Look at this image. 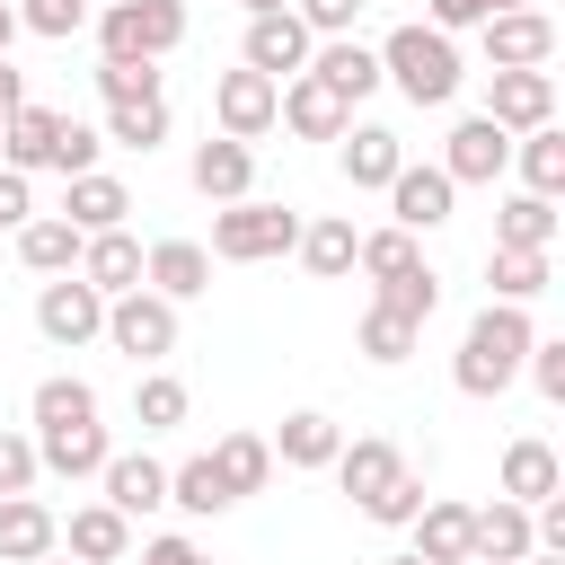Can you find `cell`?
Listing matches in <instances>:
<instances>
[{
	"label": "cell",
	"instance_id": "obj_52",
	"mask_svg": "<svg viewBox=\"0 0 565 565\" xmlns=\"http://www.w3.org/2000/svg\"><path fill=\"white\" fill-rule=\"evenodd\" d=\"M18 106H26V79H18V71H9V62H0V124H9V115H18Z\"/></svg>",
	"mask_w": 565,
	"mask_h": 565
},
{
	"label": "cell",
	"instance_id": "obj_56",
	"mask_svg": "<svg viewBox=\"0 0 565 565\" xmlns=\"http://www.w3.org/2000/svg\"><path fill=\"white\" fill-rule=\"evenodd\" d=\"M380 565H424V556H415V547H406V556H380Z\"/></svg>",
	"mask_w": 565,
	"mask_h": 565
},
{
	"label": "cell",
	"instance_id": "obj_37",
	"mask_svg": "<svg viewBox=\"0 0 565 565\" xmlns=\"http://www.w3.org/2000/svg\"><path fill=\"white\" fill-rule=\"evenodd\" d=\"M371 309H388V318H406V327H424V318L441 309V282H433V265H406V274H388Z\"/></svg>",
	"mask_w": 565,
	"mask_h": 565
},
{
	"label": "cell",
	"instance_id": "obj_15",
	"mask_svg": "<svg viewBox=\"0 0 565 565\" xmlns=\"http://www.w3.org/2000/svg\"><path fill=\"white\" fill-rule=\"evenodd\" d=\"M274 124H291L300 141H335V132L353 124V106H344L327 79H309V71H300V79H282V106H274Z\"/></svg>",
	"mask_w": 565,
	"mask_h": 565
},
{
	"label": "cell",
	"instance_id": "obj_19",
	"mask_svg": "<svg viewBox=\"0 0 565 565\" xmlns=\"http://www.w3.org/2000/svg\"><path fill=\"white\" fill-rule=\"evenodd\" d=\"M141 291L194 300V291H212V256H203L194 238H159V247H141Z\"/></svg>",
	"mask_w": 565,
	"mask_h": 565
},
{
	"label": "cell",
	"instance_id": "obj_32",
	"mask_svg": "<svg viewBox=\"0 0 565 565\" xmlns=\"http://www.w3.org/2000/svg\"><path fill=\"white\" fill-rule=\"evenodd\" d=\"M212 468H221V486H230V494H265L274 450H265V433H221V441H212Z\"/></svg>",
	"mask_w": 565,
	"mask_h": 565
},
{
	"label": "cell",
	"instance_id": "obj_49",
	"mask_svg": "<svg viewBox=\"0 0 565 565\" xmlns=\"http://www.w3.org/2000/svg\"><path fill=\"white\" fill-rule=\"evenodd\" d=\"M26 221H35V185L18 168H0V230H26Z\"/></svg>",
	"mask_w": 565,
	"mask_h": 565
},
{
	"label": "cell",
	"instance_id": "obj_42",
	"mask_svg": "<svg viewBox=\"0 0 565 565\" xmlns=\"http://www.w3.org/2000/svg\"><path fill=\"white\" fill-rule=\"evenodd\" d=\"M353 335H362V353H371V362H406V353L424 344V327H406V318H388V309H362V327H353Z\"/></svg>",
	"mask_w": 565,
	"mask_h": 565
},
{
	"label": "cell",
	"instance_id": "obj_11",
	"mask_svg": "<svg viewBox=\"0 0 565 565\" xmlns=\"http://www.w3.org/2000/svg\"><path fill=\"white\" fill-rule=\"evenodd\" d=\"M486 124H503V132H539V124H556V71H494V88H486Z\"/></svg>",
	"mask_w": 565,
	"mask_h": 565
},
{
	"label": "cell",
	"instance_id": "obj_8",
	"mask_svg": "<svg viewBox=\"0 0 565 565\" xmlns=\"http://www.w3.org/2000/svg\"><path fill=\"white\" fill-rule=\"evenodd\" d=\"M274 106H282V88L265 79V71H221V88H212V115H221V141H256V132H274Z\"/></svg>",
	"mask_w": 565,
	"mask_h": 565
},
{
	"label": "cell",
	"instance_id": "obj_36",
	"mask_svg": "<svg viewBox=\"0 0 565 565\" xmlns=\"http://www.w3.org/2000/svg\"><path fill=\"white\" fill-rule=\"evenodd\" d=\"M547 238H556V203L547 194H512L494 212V247H547Z\"/></svg>",
	"mask_w": 565,
	"mask_h": 565
},
{
	"label": "cell",
	"instance_id": "obj_1",
	"mask_svg": "<svg viewBox=\"0 0 565 565\" xmlns=\"http://www.w3.org/2000/svg\"><path fill=\"white\" fill-rule=\"evenodd\" d=\"M539 344V327L512 309V300H486L477 318H468V335H459V362H450V380H459V397H503L512 380H521V353Z\"/></svg>",
	"mask_w": 565,
	"mask_h": 565
},
{
	"label": "cell",
	"instance_id": "obj_6",
	"mask_svg": "<svg viewBox=\"0 0 565 565\" xmlns=\"http://www.w3.org/2000/svg\"><path fill=\"white\" fill-rule=\"evenodd\" d=\"M35 327H44V344H62V353H79L88 335H106V300L79 282V274H53L44 291H35Z\"/></svg>",
	"mask_w": 565,
	"mask_h": 565
},
{
	"label": "cell",
	"instance_id": "obj_24",
	"mask_svg": "<svg viewBox=\"0 0 565 565\" xmlns=\"http://www.w3.org/2000/svg\"><path fill=\"white\" fill-rule=\"evenodd\" d=\"M309 79H327L344 106H362V97L380 88V53H371V44H353V35H327V44L309 53Z\"/></svg>",
	"mask_w": 565,
	"mask_h": 565
},
{
	"label": "cell",
	"instance_id": "obj_25",
	"mask_svg": "<svg viewBox=\"0 0 565 565\" xmlns=\"http://www.w3.org/2000/svg\"><path fill=\"white\" fill-rule=\"evenodd\" d=\"M282 468H335V450H344V433H335V415H318V406H300V415H282V433L265 441Z\"/></svg>",
	"mask_w": 565,
	"mask_h": 565
},
{
	"label": "cell",
	"instance_id": "obj_3",
	"mask_svg": "<svg viewBox=\"0 0 565 565\" xmlns=\"http://www.w3.org/2000/svg\"><path fill=\"white\" fill-rule=\"evenodd\" d=\"M300 247V212L291 203H221L212 212V247L203 256H230V265H265V256H291Z\"/></svg>",
	"mask_w": 565,
	"mask_h": 565
},
{
	"label": "cell",
	"instance_id": "obj_4",
	"mask_svg": "<svg viewBox=\"0 0 565 565\" xmlns=\"http://www.w3.org/2000/svg\"><path fill=\"white\" fill-rule=\"evenodd\" d=\"M185 44V0H115L97 18V53L106 62H168Z\"/></svg>",
	"mask_w": 565,
	"mask_h": 565
},
{
	"label": "cell",
	"instance_id": "obj_41",
	"mask_svg": "<svg viewBox=\"0 0 565 565\" xmlns=\"http://www.w3.org/2000/svg\"><path fill=\"white\" fill-rule=\"evenodd\" d=\"M353 265H362L371 282H388V274H406V265H424V256H415L406 230H371V238H353Z\"/></svg>",
	"mask_w": 565,
	"mask_h": 565
},
{
	"label": "cell",
	"instance_id": "obj_47",
	"mask_svg": "<svg viewBox=\"0 0 565 565\" xmlns=\"http://www.w3.org/2000/svg\"><path fill=\"white\" fill-rule=\"evenodd\" d=\"M35 477H44L35 468V441L26 433H0V494H35Z\"/></svg>",
	"mask_w": 565,
	"mask_h": 565
},
{
	"label": "cell",
	"instance_id": "obj_7",
	"mask_svg": "<svg viewBox=\"0 0 565 565\" xmlns=\"http://www.w3.org/2000/svg\"><path fill=\"white\" fill-rule=\"evenodd\" d=\"M556 53V18L547 9H494L486 18V62L494 71H547Z\"/></svg>",
	"mask_w": 565,
	"mask_h": 565
},
{
	"label": "cell",
	"instance_id": "obj_5",
	"mask_svg": "<svg viewBox=\"0 0 565 565\" xmlns=\"http://www.w3.org/2000/svg\"><path fill=\"white\" fill-rule=\"evenodd\" d=\"M106 344L132 353V362H168V353H177V300H159V291H115V300H106Z\"/></svg>",
	"mask_w": 565,
	"mask_h": 565
},
{
	"label": "cell",
	"instance_id": "obj_9",
	"mask_svg": "<svg viewBox=\"0 0 565 565\" xmlns=\"http://www.w3.org/2000/svg\"><path fill=\"white\" fill-rule=\"evenodd\" d=\"M62 132H71L62 106H18V115L0 124V168H18V177L53 168V177H62Z\"/></svg>",
	"mask_w": 565,
	"mask_h": 565
},
{
	"label": "cell",
	"instance_id": "obj_26",
	"mask_svg": "<svg viewBox=\"0 0 565 565\" xmlns=\"http://www.w3.org/2000/svg\"><path fill=\"white\" fill-rule=\"evenodd\" d=\"M106 459H115L106 424H62V433H35V468H53V477H97Z\"/></svg>",
	"mask_w": 565,
	"mask_h": 565
},
{
	"label": "cell",
	"instance_id": "obj_40",
	"mask_svg": "<svg viewBox=\"0 0 565 565\" xmlns=\"http://www.w3.org/2000/svg\"><path fill=\"white\" fill-rule=\"evenodd\" d=\"M132 424H141V433H177V424H185V380L150 371V380L132 388Z\"/></svg>",
	"mask_w": 565,
	"mask_h": 565
},
{
	"label": "cell",
	"instance_id": "obj_16",
	"mask_svg": "<svg viewBox=\"0 0 565 565\" xmlns=\"http://www.w3.org/2000/svg\"><path fill=\"white\" fill-rule=\"evenodd\" d=\"M335 141H344V150H335V168H344V185H380V194H388V177L406 168V141H397L388 124H344Z\"/></svg>",
	"mask_w": 565,
	"mask_h": 565
},
{
	"label": "cell",
	"instance_id": "obj_28",
	"mask_svg": "<svg viewBox=\"0 0 565 565\" xmlns=\"http://www.w3.org/2000/svg\"><path fill=\"white\" fill-rule=\"evenodd\" d=\"M62 539H71V565H115V556L132 547V521H124L115 503H79Z\"/></svg>",
	"mask_w": 565,
	"mask_h": 565
},
{
	"label": "cell",
	"instance_id": "obj_17",
	"mask_svg": "<svg viewBox=\"0 0 565 565\" xmlns=\"http://www.w3.org/2000/svg\"><path fill=\"white\" fill-rule=\"evenodd\" d=\"M185 177H194L203 203H247V185H256V150H247V141H194Z\"/></svg>",
	"mask_w": 565,
	"mask_h": 565
},
{
	"label": "cell",
	"instance_id": "obj_21",
	"mask_svg": "<svg viewBox=\"0 0 565 565\" xmlns=\"http://www.w3.org/2000/svg\"><path fill=\"white\" fill-rule=\"evenodd\" d=\"M71 194H62V221L79 230V238H97V230H124V212H132V194H124V177H106V168H88V177H62Z\"/></svg>",
	"mask_w": 565,
	"mask_h": 565
},
{
	"label": "cell",
	"instance_id": "obj_46",
	"mask_svg": "<svg viewBox=\"0 0 565 565\" xmlns=\"http://www.w3.org/2000/svg\"><path fill=\"white\" fill-rule=\"evenodd\" d=\"M521 371L539 380V397H556V406H565V335H539V344L521 353Z\"/></svg>",
	"mask_w": 565,
	"mask_h": 565
},
{
	"label": "cell",
	"instance_id": "obj_33",
	"mask_svg": "<svg viewBox=\"0 0 565 565\" xmlns=\"http://www.w3.org/2000/svg\"><path fill=\"white\" fill-rule=\"evenodd\" d=\"M486 282H494V300H539L547 291V247H494L486 256Z\"/></svg>",
	"mask_w": 565,
	"mask_h": 565
},
{
	"label": "cell",
	"instance_id": "obj_2",
	"mask_svg": "<svg viewBox=\"0 0 565 565\" xmlns=\"http://www.w3.org/2000/svg\"><path fill=\"white\" fill-rule=\"evenodd\" d=\"M380 79H397L406 106H450L468 71H459V44H450L441 26H388V44H380Z\"/></svg>",
	"mask_w": 565,
	"mask_h": 565
},
{
	"label": "cell",
	"instance_id": "obj_27",
	"mask_svg": "<svg viewBox=\"0 0 565 565\" xmlns=\"http://www.w3.org/2000/svg\"><path fill=\"white\" fill-rule=\"evenodd\" d=\"M18 265L44 274V282H53V274H79V230H71L62 212H35V221L18 230Z\"/></svg>",
	"mask_w": 565,
	"mask_h": 565
},
{
	"label": "cell",
	"instance_id": "obj_53",
	"mask_svg": "<svg viewBox=\"0 0 565 565\" xmlns=\"http://www.w3.org/2000/svg\"><path fill=\"white\" fill-rule=\"evenodd\" d=\"M9 44H18V9L0 0V62H9Z\"/></svg>",
	"mask_w": 565,
	"mask_h": 565
},
{
	"label": "cell",
	"instance_id": "obj_14",
	"mask_svg": "<svg viewBox=\"0 0 565 565\" xmlns=\"http://www.w3.org/2000/svg\"><path fill=\"white\" fill-rule=\"evenodd\" d=\"M468 547H477L468 565H521V556L539 547V539H530V503H503V494L477 503V512H468Z\"/></svg>",
	"mask_w": 565,
	"mask_h": 565
},
{
	"label": "cell",
	"instance_id": "obj_57",
	"mask_svg": "<svg viewBox=\"0 0 565 565\" xmlns=\"http://www.w3.org/2000/svg\"><path fill=\"white\" fill-rule=\"evenodd\" d=\"M494 9H539V0H494Z\"/></svg>",
	"mask_w": 565,
	"mask_h": 565
},
{
	"label": "cell",
	"instance_id": "obj_51",
	"mask_svg": "<svg viewBox=\"0 0 565 565\" xmlns=\"http://www.w3.org/2000/svg\"><path fill=\"white\" fill-rule=\"evenodd\" d=\"M141 565H212V556H203L194 539H150V547H141Z\"/></svg>",
	"mask_w": 565,
	"mask_h": 565
},
{
	"label": "cell",
	"instance_id": "obj_58",
	"mask_svg": "<svg viewBox=\"0 0 565 565\" xmlns=\"http://www.w3.org/2000/svg\"><path fill=\"white\" fill-rule=\"evenodd\" d=\"M35 565H62V556H35Z\"/></svg>",
	"mask_w": 565,
	"mask_h": 565
},
{
	"label": "cell",
	"instance_id": "obj_39",
	"mask_svg": "<svg viewBox=\"0 0 565 565\" xmlns=\"http://www.w3.org/2000/svg\"><path fill=\"white\" fill-rule=\"evenodd\" d=\"M62 424H97V388L88 380H44L35 388V433H62Z\"/></svg>",
	"mask_w": 565,
	"mask_h": 565
},
{
	"label": "cell",
	"instance_id": "obj_13",
	"mask_svg": "<svg viewBox=\"0 0 565 565\" xmlns=\"http://www.w3.org/2000/svg\"><path fill=\"white\" fill-rule=\"evenodd\" d=\"M450 194H459V185H450L441 168H415V159H406V168L388 177V212H397L388 230H406V238H415V230H441V221H450Z\"/></svg>",
	"mask_w": 565,
	"mask_h": 565
},
{
	"label": "cell",
	"instance_id": "obj_43",
	"mask_svg": "<svg viewBox=\"0 0 565 565\" xmlns=\"http://www.w3.org/2000/svg\"><path fill=\"white\" fill-rule=\"evenodd\" d=\"M18 26H26V35H44V44H71V35L88 26V0H26V9H18Z\"/></svg>",
	"mask_w": 565,
	"mask_h": 565
},
{
	"label": "cell",
	"instance_id": "obj_23",
	"mask_svg": "<svg viewBox=\"0 0 565 565\" xmlns=\"http://www.w3.org/2000/svg\"><path fill=\"white\" fill-rule=\"evenodd\" d=\"M53 547H62V521L35 494H0V565H35Z\"/></svg>",
	"mask_w": 565,
	"mask_h": 565
},
{
	"label": "cell",
	"instance_id": "obj_35",
	"mask_svg": "<svg viewBox=\"0 0 565 565\" xmlns=\"http://www.w3.org/2000/svg\"><path fill=\"white\" fill-rule=\"evenodd\" d=\"M97 141H124V150H159L168 141V97H132V106H106V132Z\"/></svg>",
	"mask_w": 565,
	"mask_h": 565
},
{
	"label": "cell",
	"instance_id": "obj_22",
	"mask_svg": "<svg viewBox=\"0 0 565 565\" xmlns=\"http://www.w3.org/2000/svg\"><path fill=\"white\" fill-rule=\"evenodd\" d=\"M397 477H406V459H397V441H380V433H362V441L335 450V486H344L353 503H380Z\"/></svg>",
	"mask_w": 565,
	"mask_h": 565
},
{
	"label": "cell",
	"instance_id": "obj_29",
	"mask_svg": "<svg viewBox=\"0 0 565 565\" xmlns=\"http://www.w3.org/2000/svg\"><path fill=\"white\" fill-rule=\"evenodd\" d=\"M406 530H415V556H424V565H468V556H477V547H468V503H441V494H433Z\"/></svg>",
	"mask_w": 565,
	"mask_h": 565
},
{
	"label": "cell",
	"instance_id": "obj_31",
	"mask_svg": "<svg viewBox=\"0 0 565 565\" xmlns=\"http://www.w3.org/2000/svg\"><path fill=\"white\" fill-rule=\"evenodd\" d=\"M512 159H521V194H565V132L556 124H539V132H521L512 141Z\"/></svg>",
	"mask_w": 565,
	"mask_h": 565
},
{
	"label": "cell",
	"instance_id": "obj_54",
	"mask_svg": "<svg viewBox=\"0 0 565 565\" xmlns=\"http://www.w3.org/2000/svg\"><path fill=\"white\" fill-rule=\"evenodd\" d=\"M238 9H247V18H274V9H291V0H238Z\"/></svg>",
	"mask_w": 565,
	"mask_h": 565
},
{
	"label": "cell",
	"instance_id": "obj_45",
	"mask_svg": "<svg viewBox=\"0 0 565 565\" xmlns=\"http://www.w3.org/2000/svg\"><path fill=\"white\" fill-rule=\"evenodd\" d=\"M424 503H433V494H424V477L406 468V477H397V486H388L380 503H362V521H380V530H406V521H415Z\"/></svg>",
	"mask_w": 565,
	"mask_h": 565
},
{
	"label": "cell",
	"instance_id": "obj_38",
	"mask_svg": "<svg viewBox=\"0 0 565 565\" xmlns=\"http://www.w3.org/2000/svg\"><path fill=\"white\" fill-rule=\"evenodd\" d=\"M300 265L309 274H353V221H300Z\"/></svg>",
	"mask_w": 565,
	"mask_h": 565
},
{
	"label": "cell",
	"instance_id": "obj_10",
	"mask_svg": "<svg viewBox=\"0 0 565 565\" xmlns=\"http://www.w3.org/2000/svg\"><path fill=\"white\" fill-rule=\"evenodd\" d=\"M309 53H318V35H309L291 9H274V18H247V71H265L274 88H282V79H300V71H309Z\"/></svg>",
	"mask_w": 565,
	"mask_h": 565
},
{
	"label": "cell",
	"instance_id": "obj_20",
	"mask_svg": "<svg viewBox=\"0 0 565 565\" xmlns=\"http://www.w3.org/2000/svg\"><path fill=\"white\" fill-rule=\"evenodd\" d=\"M97 486H106L97 503H115L124 521H132V512H159V503H168V468H159L150 450H115V459L97 468Z\"/></svg>",
	"mask_w": 565,
	"mask_h": 565
},
{
	"label": "cell",
	"instance_id": "obj_48",
	"mask_svg": "<svg viewBox=\"0 0 565 565\" xmlns=\"http://www.w3.org/2000/svg\"><path fill=\"white\" fill-rule=\"evenodd\" d=\"M291 18H300L309 35H344V26L362 18V0H291Z\"/></svg>",
	"mask_w": 565,
	"mask_h": 565
},
{
	"label": "cell",
	"instance_id": "obj_50",
	"mask_svg": "<svg viewBox=\"0 0 565 565\" xmlns=\"http://www.w3.org/2000/svg\"><path fill=\"white\" fill-rule=\"evenodd\" d=\"M424 9H433V26H441V35H459V26H486V18H494V0H424Z\"/></svg>",
	"mask_w": 565,
	"mask_h": 565
},
{
	"label": "cell",
	"instance_id": "obj_34",
	"mask_svg": "<svg viewBox=\"0 0 565 565\" xmlns=\"http://www.w3.org/2000/svg\"><path fill=\"white\" fill-rule=\"evenodd\" d=\"M168 503H177V512H194V521H212V512H230L238 494L221 486V468H212V450H203V459L168 468Z\"/></svg>",
	"mask_w": 565,
	"mask_h": 565
},
{
	"label": "cell",
	"instance_id": "obj_18",
	"mask_svg": "<svg viewBox=\"0 0 565 565\" xmlns=\"http://www.w3.org/2000/svg\"><path fill=\"white\" fill-rule=\"evenodd\" d=\"M79 282H88L97 300L141 291V238H132V230H97V238H79Z\"/></svg>",
	"mask_w": 565,
	"mask_h": 565
},
{
	"label": "cell",
	"instance_id": "obj_12",
	"mask_svg": "<svg viewBox=\"0 0 565 565\" xmlns=\"http://www.w3.org/2000/svg\"><path fill=\"white\" fill-rule=\"evenodd\" d=\"M503 159H512V132H503V124H486V115H468V124H450L441 177H450V185H494V177H503Z\"/></svg>",
	"mask_w": 565,
	"mask_h": 565
},
{
	"label": "cell",
	"instance_id": "obj_44",
	"mask_svg": "<svg viewBox=\"0 0 565 565\" xmlns=\"http://www.w3.org/2000/svg\"><path fill=\"white\" fill-rule=\"evenodd\" d=\"M97 88H106V106L159 97V62H97Z\"/></svg>",
	"mask_w": 565,
	"mask_h": 565
},
{
	"label": "cell",
	"instance_id": "obj_30",
	"mask_svg": "<svg viewBox=\"0 0 565 565\" xmlns=\"http://www.w3.org/2000/svg\"><path fill=\"white\" fill-rule=\"evenodd\" d=\"M547 494H565L556 450H547V441H512V450H503V503H547Z\"/></svg>",
	"mask_w": 565,
	"mask_h": 565
},
{
	"label": "cell",
	"instance_id": "obj_55",
	"mask_svg": "<svg viewBox=\"0 0 565 565\" xmlns=\"http://www.w3.org/2000/svg\"><path fill=\"white\" fill-rule=\"evenodd\" d=\"M521 565H565V556H547V547H530V556H521Z\"/></svg>",
	"mask_w": 565,
	"mask_h": 565
}]
</instances>
